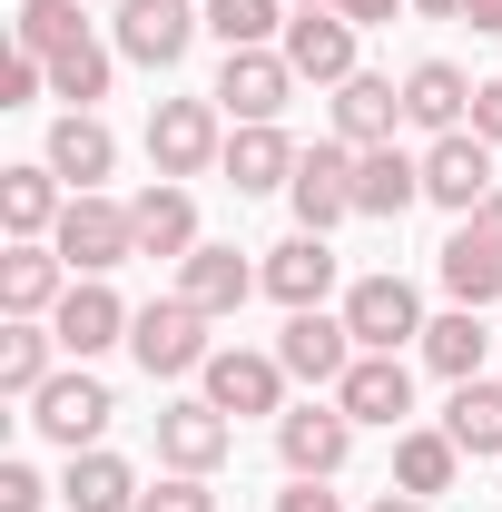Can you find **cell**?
Masks as SVG:
<instances>
[{"mask_svg": "<svg viewBox=\"0 0 502 512\" xmlns=\"http://www.w3.org/2000/svg\"><path fill=\"white\" fill-rule=\"evenodd\" d=\"M207 325L217 316H197L188 296H148L138 316H128V355L148 365V384H178V375H207Z\"/></svg>", "mask_w": 502, "mask_h": 512, "instance_id": "6da1fadb", "label": "cell"}, {"mask_svg": "<svg viewBox=\"0 0 502 512\" xmlns=\"http://www.w3.org/2000/svg\"><path fill=\"white\" fill-rule=\"evenodd\" d=\"M217 158H227L217 99H158V109H148V168H158V178L188 188V178H207Z\"/></svg>", "mask_w": 502, "mask_h": 512, "instance_id": "7a4b0ae2", "label": "cell"}, {"mask_svg": "<svg viewBox=\"0 0 502 512\" xmlns=\"http://www.w3.org/2000/svg\"><path fill=\"white\" fill-rule=\"evenodd\" d=\"M335 316L355 325L365 355H404V345H424V325H434V316H424V296H414L404 276H355Z\"/></svg>", "mask_w": 502, "mask_h": 512, "instance_id": "3957f363", "label": "cell"}, {"mask_svg": "<svg viewBox=\"0 0 502 512\" xmlns=\"http://www.w3.org/2000/svg\"><path fill=\"white\" fill-rule=\"evenodd\" d=\"M50 247L69 256V276H109L138 256V217H128L119 197H69L60 227H50Z\"/></svg>", "mask_w": 502, "mask_h": 512, "instance_id": "277c9868", "label": "cell"}, {"mask_svg": "<svg viewBox=\"0 0 502 512\" xmlns=\"http://www.w3.org/2000/svg\"><path fill=\"white\" fill-rule=\"evenodd\" d=\"M276 453H286L296 483H335L345 453H355V414L345 404H286L276 414Z\"/></svg>", "mask_w": 502, "mask_h": 512, "instance_id": "5b68a950", "label": "cell"}, {"mask_svg": "<svg viewBox=\"0 0 502 512\" xmlns=\"http://www.w3.org/2000/svg\"><path fill=\"white\" fill-rule=\"evenodd\" d=\"M197 30H207V0H119V60L138 69H178Z\"/></svg>", "mask_w": 502, "mask_h": 512, "instance_id": "8992f818", "label": "cell"}, {"mask_svg": "<svg viewBox=\"0 0 502 512\" xmlns=\"http://www.w3.org/2000/svg\"><path fill=\"white\" fill-rule=\"evenodd\" d=\"M109 414H119V394H109L99 375H50L40 394H30V424H40L60 453H89L99 434H109Z\"/></svg>", "mask_w": 502, "mask_h": 512, "instance_id": "52a82bcc", "label": "cell"}, {"mask_svg": "<svg viewBox=\"0 0 502 512\" xmlns=\"http://www.w3.org/2000/svg\"><path fill=\"white\" fill-rule=\"evenodd\" d=\"M355 158H365V148H345V138H325V148H306V158H296V227H306V237H335V227H345V217H355Z\"/></svg>", "mask_w": 502, "mask_h": 512, "instance_id": "ba28073f", "label": "cell"}, {"mask_svg": "<svg viewBox=\"0 0 502 512\" xmlns=\"http://www.w3.org/2000/svg\"><path fill=\"white\" fill-rule=\"evenodd\" d=\"M207 99H217L237 128H266V119H286L296 69H286V50H227V69H217V89H207Z\"/></svg>", "mask_w": 502, "mask_h": 512, "instance_id": "9c48e42d", "label": "cell"}, {"mask_svg": "<svg viewBox=\"0 0 502 512\" xmlns=\"http://www.w3.org/2000/svg\"><path fill=\"white\" fill-rule=\"evenodd\" d=\"M365 345H355V325L345 316H325V306H296L286 316V335H276V365L296 384H345V365H355Z\"/></svg>", "mask_w": 502, "mask_h": 512, "instance_id": "30bf717a", "label": "cell"}, {"mask_svg": "<svg viewBox=\"0 0 502 512\" xmlns=\"http://www.w3.org/2000/svg\"><path fill=\"white\" fill-rule=\"evenodd\" d=\"M197 384H207V404L237 414V424H247V414H286V365H276V355H247V345H217Z\"/></svg>", "mask_w": 502, "mask_h": 512, "instance_id": "8fae6325", "label": "cell"}, {"mask_svg": "<svg viewBox=\"0 0 502 512\" xmlns=\"http://www.w3.org/2000/svg\"><path fill=\"white\" fill-rule=\"evenodd\" d=\"M227 444H237V414H217L207 394L158 404V463H168V473H217V463H227Z\"/></svg>", "mask_w": 502, "mask_h": 512, "instance_id": "7c38bea8", "label": "cell"}, {"mask_svg": "<svg viewBox=\"0 0 502 512\" xmlns=\"http://www.w3.org/2000/svg\"><path fill=\"white\" fill-rule=\"evenodd\" d=\"M128 316L138 306H119L109 296V276H69V296H60V316H50V335H60V355H109V345H128Z\"/></svg>", "mask_w": 502, "mask_h": 512, "instance_id": "4fadbf2b", "label": "cell"}, {"mask_svg": "<svg viewBox=\"0 0 502 512\" xmlns=\"http://www.w3.org/2000/svg\"><path fill=\"white\" fill-rule=\"evenodd\" d=\"M276 50H286V69H296V79L345 89V79H355V20H345V10H296Z\"/></svg>", "mask_w": 502, "mask_h": 512, "instance_id": "5bb4252c", "label": "cell"}, {"mask_svg": "<svg viewBox=\"0 0 502 512\" xmlns=\"http://www.w3.org/2000/svg\"><path fill=\"white\" fill-rule=\"evenodd\" d=\"M424 197L453 207V217H473L483 197H493V138H473V128H453L424 148Z\"/></svg>", "mask_w": 502, "mask_h": 512, "instance_id": "9a60e30c", "label": "cell"}, {"mask_svg": "<svg viewBox=\"0 0 502 512\" xmlns=\"http://www.w3.org/2000/svg\"><path fill=\"white\" fill-rule=\"evenodd\" d=\"M335 404H345L355 424H394V434H404V414H414V365H404V355H355L345 384H335Z\"/></svg>", "mask_w": 502, "mask_h": 512, "instance_id": "2e32d148", "label": "cell"}, {"mask_svg": "<svg viewBox=\"0 0 502 512\" xmlns=\"http://www.w3.org/2000/svg\"><path fill=\"white\" fill-rule=\"evenodd\" d=\"M473 89L483 79H463L453 60H414L404 69V119L424 128V138H453V128H473Z\"/></svg>", "mask_w": 502, "mask_h": 512, "instance_id": "e0dca14e", "label": "cell"}, {"mask_svg": "<svg viewBox=\"0 0 502 512\" xmlns=\"http://www.w3.org/2000/svg\"><path fill=\"white\" fill-rule=\"evenodd\" d=\"M69 296V256L40 237V247H0V316H60Z\"/></svg>", "mask_w": 502, "mask_h": 512, "instance_id": "ac0fdd59", "label": "cell"}, {"mask_svg": "<svg viewBox=\"0 0 502 512\" xmlns=\"http://www.w3.org/2000/svg\"><path fill=\"white\" fill-rule=\"evenodd\" d=\"M256 286H266V266H247L237 247H197V256H178V296H188L197 316H237Z\"/></svg>", "mask_w": 502, "mask_h": 512, "instance_id": "d6986e66", "label": "cell"}, {"mask_svg": "<svg viewBox=\"0 0 502 512\" xmlns=\"http://www.w3.org/2000/svg\"><path fill=\"white\" fill-rule=\"evenodd\" d=\"M60 168L50 158H30V168H0V227H10V247H40L50 227H60Z\"/></svg>", "mask_w": 502, "mask_h": 512, "instance_id": "ffe728a7", "label": "cell"}, {"mask_svg": "<svg viewBox=\"0 0 502 512\" xmlns=\"http://www.w3.org/2000/svg\"><path fill=\"white\" fill-rule=\"evenodd\" d=\"M296 158H306V148L266 119V128H237L217 168H227V188H237V197H266V188H296Z\"/></svg>", "mask_w": 502, "mask_h": 512, "instance_id": "44dd1931", "label": "cell"}, {"mask_svg": "<svg viewBox=\"0 0 502 512\" xmlns=\"http://www.w3.org/2000/svg\"><path fill=\"white\" fill-rule=\"evenodd\" d=\"M50 168H60L69 197H99V178L119 168V138L99 128V109H69V119L50 128Z\"/></svg>", "mask_w": 502, "mask_h": 512, "instance_id": "7402d4cb", "label": "cell"}, {"mask_svg": "<svg viewBox=\"0 0 502 512\" xmlns=\"http://www.w3.org/2000/svg\"><path fill=\"white\" fill-rule=\"evenodd\" d=\"M266 296H276L286 316H296V306H325V296H335V247L306 237V227H296L286 247H266Z\"/></svg>", "mask_w": 502, "mask_h": 512, "instance_id": "603a6c76", "label": "cell"}, {"mask_svg": "<svg viewBox=\"0 0 502 512\" xmlns=\"http://www.w3.org/2000/svg\"><path fill=\"white\" fill-rule=\"evenodd\" d=\"M453 473H463V444H453L443 424H404V434H394V493L443 503V493H453Z\"/></svg>", "mask_w": 502, "mask_h": 512, "instance_id": "cb8c5ba5", "label": "cell"}, {"mask_svg": "<svg viewBox=\"0 0 502 512\" xmlns=\"http://www.w3.org/2000/svg\"><path fill=\"white\" fill-rule=\"evenodd\" d=\"M128 217H138V256H197L207 237H197V197L178 188V178H158V188L128 197Z\"/></svg>", "mask_w": 502, "mask_h": 512, "instance_id": "d4e9b609", "label": "cell"}, {"mask_svg": "<svg viewBox=\"0 0 502 512\" xmlns=\"http://www.w3.org/2000/svg\"><path fill=\"white\" fill-rule=\"evenodd\" d=\"M443 296H453V306H473V316H483V306H502V247L473 227V217L443 237Z\"/></svg>", "mask_w": 502, "mask_h": 512, "instance_id": "484cf974", "label": "cell"}, {"mask_svg": "<svg viewBox=\"0 0 502 512\" xmlns=\"http://www.w3.org/2000/svg\"><path fill=\"white\" fill-rule=\"evenodd\" d=\"M404 119V79H375V69H355L345 89H335V138L345 148H384Z\"/></svg>", "mask_w": 502, "mask_h": 512, "instance_id": "4316f807", "label": "cell"}, {"mask_svg": "<svg viewBox=\"0 0 502 512\" xmlns=\"http://www.w3.org/2000/svg\"><path fill=\"white\" fill-rule=\"evenodd\" d=\"M414 197H424V158H404L394 138L355 158V217H404Z\"/></svg>", "mask_w": 502, "mask_h": 512, "instance_id": "83f0119b", "label": "cell"}, {"mask_svg": "<svg viewBox=\"0 0 502 512\" xmlns=\"http://www.w3.org/2000/svg\"><path fill=\"white\" fill-rule=\"evenodd\" d=\"M69 512H138V473H128L109 444H89V453H69Z\"/></svg>", "mask_w": 502, "mask_h": 512, "instance_id": "f1b7e54d", "label": "cell"}, {"mask_svg": "<svg viewBox=\"0 0 502 512\" xmlns=\"http://www.w3.org/2000/svg\"><path fill=\"white\" fill-rule=\"evenodd\" d=\"M89 40V0H20L10 10V50H30V60H60Z\"/></svg>", "mask_w": 502, "mask_h": 512, "instance_id": "f546056e", "label": "cell"}, {"mask_svg": "<svg viewBox=\"0 0 502 512\" xmlns=\"http://www.w3.org/2000/svg\"><path fill=\"white\" fill-rule=\"evenodd\" d=\"M483 355H493V335H483L473 306H453V316L424 325V365H434L443 384H473V375H483Z\"/></svg>", "mask_w": 502, "mask_h": 512, "instance_id": "4dcf8cb0", "label": "cell"}, {"mask_svg": "<svg viewBox=\"0 0 502 512\" xmlns=\"http://www.w3.org/2000/svg\"><path fill=\"white\" fill-rule=\"evenodd\" d=\"M443 434H453V444L473 453V463H493L502 453V384H453V404H443Z\"/></svg>", "mask_w": 502, "mask_h": 512, "instance_id": "1f68e13d", "label": "cell"}, {"mask_svg": "<svg viewBox=\"0 0 502 512\" xmlns=\"http://www.w3.org/2000/svg\"><path fill=\"white\" fill-rule=\"evenodd\" d=\"M50 355H60V335L40 316H10L0 325V394H40L50 384Z\"/></svg>", "mask_w": 502, "mask_h": 512, "instance_id": "d6a6232c", "label": "cell"}, {"mask_svg": "<svg viewBox=\"0 0 502 512\" xmlns=\"http://www.w3.org/2000/svg\"><path fill=\"white\" fill-rule=\"evenodd\" d=\"M286 20H296L286 0H207V30H217L227 50H276Z\"/></svg>", "mask_w": 502, "mask_h": 512, "instance_id": "836d02e7", "label": "cell"}, {"mask_svg": "<svg viewBox=\"0 0 502 512\" xmlns=\"http://www.w3.org/2000/svg\"><path fill=\"white\" fill-rule=\"evenodd\" d=\"M109 79H119V60H109L99 40H79V50H60V60H50V89H60L69 109H99V99H109Z\"/></svg>", "mask_w": 502, "mask_h": 512, "instance_id": "e575fe53", "label": "cell"}, {"mask_svg": "<svg viewBox=\"0 0 502 512\" xmlns=\"http://www.w3.org/2000/svg\"><path fill=\"white\" fill-rule=\"evenodd\" d=\"M138 512H217V493H207V473H168L138 493Z\"/></svg>", "mask_w": 502, "mask_h": 512, "instance_id": "d590c367", "label": "cell"}, {"mask_svg": "<svg viewBox=\"0 0 502 512\" xmlns=\"http://www.w3.org/2000/svg\"><path fill=\"white\" fill-rule=\"evenodd\" d=\"M40 89H50V60H30V50H10V60H0V109H30Z\"/></svg>", "mask_w": 502, "mask_h": 512, "instance_id": "8d00e7d4", "label": "cell"}, {"mask_svg": "<svg viewBox=\"0 0 502 512\" xmlns=\"http://www.w3.org/2000/svg\"><path fill=\"white\" fill-rule=\"evenodd\" d=\"M40 503H50V483L30 463H0V512H40Z\"/></svg>", "mask_w": 502, "mask_h": 512, "instance_id": "74e56055", "label": "cell"}, {"mask_svg": "<svg viewBox=\"0 0 502 512\" xmlns=\"http://www.w3.org/2000/svg\"><path fill=\"white\" fill-rule=\"evenodd\" d=\"M473 138H493V148H502V79L473 89Z\"/></svg>", "mask_w": 502, "mask_h": 512, "instance_id": "f35d334b", "label": "cell"}, {"mask_svg": "<svg viewBox=\"0 0 502 512\" xmlns=\"http://www.w3.org/2000/svg\"><path fill=\"white\" fill-rule=\"evenodd\" d=\"M276 512H345V503H335L325 483H286V493H276Z\"/></svg>", "mask_w": 502, "mask_h": 512, "instance_id": "ab89813d", "label": "cell"}, {"mask_svg": "<svg viewBox=\"0 0 502 512\" xmlns=\"http://www.w3.org/2000/svg\"><path fill=\"white\" fill-rule=\"evenodd\" d=\"M335 10H345L355 30H384V20H394V10H414V0H335Z\"/></svg>", "mask_w": 502, "mask_h": 512, "instance_id": "60d3db41", "label": "cell"}, {"mask_svg": "<svg viewBox=\"0 0 502 512\" xmlns=\"http://www.w3.org/2000/svg\"><path fill=\"white\" fill-rule=\"evenodd\" d=\"M473 227H483V237H493V247H502V188L483 197V207H473Z\"/></svg>", "mask_w": 502, "mask_h": 512, "instance_id": "b9f144b4", "label": "cell"}, {"mask_svg": "<svg viewBox=\"0 0 502 512\" xmlns=\"http://www.w3.org/2000/svg\"><path fill=\"white\" fill-rule=\"evenodd\" d=\"M463 20L473 30H502V0H463Z\"/></svg>", "mask_w": 502, "mask_h": 512, "instance_id": "7bdbcfd3", "label": "cell"}, {"mask_svg": "<svg viewBox=\"0 0 502 512\" xmlns=\"http://www.w3.org/2000/svg\"><path fill=\"white\" fill-rule=\"evenodd\" d=\"M365 512H434V503H414V493H384V503H365Z\"/></svg>", "mask_w": 502, "mask_h": 512, "instance_id": "ee69618b", "label": "cell"}, {"mask_svg": "<svg viewBox=\"0 0 502 512\" xmlns=\"http://www.w3.org/2000/svg\"><path fill=\"white\" fill-rule=\"evenodd\" d=\"M414 10H424V20H463V0H414Z\"/></svg>", "mask_w": 502, "mask_h": 512, "instance_id": "f6af8a7d", "label": "cell"}, {"mask_svg": "<svg viewBox=\"0 0 502 512\" xmlns=\"http://www.w3.org/2000/svg\"><path fill=\"white\" fill-rule=\"evenodd\" d=\"M286 10H335V0H286Z\"/></svg>", "mask_w": 502, "mask_h": 512, "instance_id": "bcb514c9", "label": "cell"}, {"mask_svg": "<svg viewBox=\"0 0 502 512\" xmlns=\"http://www.w3.org/2000/svg\"><path fill=\"white\" fill-rule=\"evenodd\" d=\"M89 10H119V0H89Z\"/></svg>", "mask_w": 502, "mask_h": 512, "instance_id": "7dc6e473", "label": "cell"}]
</instances>
